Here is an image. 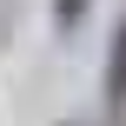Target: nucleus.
<instances>
[{"mask_svg":"<svg viewBox=\"0 0 126 126\" xmlns=\"http://www.w3.org/2000/svg\"><path fill=\"white\" fill-rule=\"evenodd\" d=\"M106 106L126 113V20H120V33H113V60H106Z\"/></svg>","mask_w":126,"mask_h":126,"instance_id":"nucleus-1","label":"nucleus"},{"mask_svg":"<svg viewBox=\"0 0 126 126\" xmlns=\"http://www.w3.org/2000/svg\"><path fill=\"white\" fill-rule=\"evenodd\" d=\"M80 13H86V0H60V27H73Z\"/></svg>","mask_w":126,"mask_h":126,"instance_id":"nucleus-2","label":"nucleus"}]
</instances>
